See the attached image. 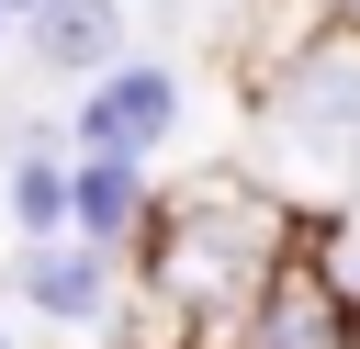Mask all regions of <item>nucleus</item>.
I'll return each mask as SVG.
<instances>
[{"mask_svg":"<svg viewBox=\"0 0 360 349\" xmlns=\"http://www.w3.org/2000/svg\"><path fill=\"white\" fill-rule=\"evenodd\" d=\"M0 34H11V0H0Z\"/></svg>","mask_w":360,"mask_h":349,"instance_id":"nucleus-10","label":"nucleus"},{"mask_svg":"<svg viewBox=\"0 0 360 349\" xmlns=\"http://www.w3.org/2000/svg\"><path fill=\"white\" fill-rule=\"evenodd\" d=\"M11 225H22V236H56V225H68V158L45 146V124H34L22 158H11Z\"/></svg>","mask_w":360,"mask_h":349,"instance_id":"nucleus-8","label":"nucleus"},{"mask_svg":"<svg viewBox=\"0 0 360 349\" xmlns=\"http://www.w3.org/2000/svg\"><path fill=\"white\" fill-rule=\"evenodd\" d=\"M292 236H304V203H281V191H259V180H236V169H202V180H180L169 203H146V225H135V248H146V304L180 315V349H214V338L236 326V304L259 293V270H270Z\"/></svg>","mask_w":360,"mask_h":349,"instance_id":"nucleus-1","label":"nucleus"},{"mask_svg":"<svg viewBox=\"0 0 360 349\" xmlns=\"http://www.w3.org/2000/svg\"><path fill=\"white\" fill-rule=\"evenodd\" d=\"M11 293H22L34 315H56V326H101V315H112V248H101V236H79V225L22 236Z\"/></svg>","mask_w":360,"mask_h":349,"instance_id":"nucleus-4","label":"nucleus"},{"mask_svg":"<svg viewBox=\"0 0 360 349\" xmlns=\"http://www.w3.org/2000/svg\"><path fill=\"white\" fill-rule=\"evenodd\" d=\"M169 124H180V68H169V56H112L101 90L79 101V135H90V146H124V158H146Z\"/></svg>","mask_w":360,"mask_h":349,"instance_id":"nucleus-5","label":"nucleus"},{"mask_svg":"<svg viewBox=\"0 0 360 349\" xmlns=\"http://www.w3.org/2000/svg\"><path fill=\"white\" fill-rule=\"evenodd\" d=\"M11 11H34V0H11Z\"/></svg>","mask_w":360,"mask_h":349,"instance_id":"nucleus-11","label":"nucleus"},{"mask_svg":"<svg viewBox=\"0 0 360 349\" xmlns=\"http://www.w3.org/2000/svg\"><path fill=\"white\" fill-rule=\"evenodd\" d=\"M214 349H360V304L326 281V259L292 236L270 270H259V293L236 304V326L214 338Z\"/></svg>","mask_w":360,"mask_h":349,"instance_id":"nucleus-3","label":"nucleus"},{"mask_svg":"<svg viewBox=\"0 0 360 349\" xmlns=\"http://www.w3.org/2000/svg\"><path fill=\"white\" fill-rule=\"evenodd\" d=\"M349 169H360V158H349Z\"/></svg>","mask_w":360,"mask_h":349,"instance_id":"nucleus-12","label":"nucleus"},{"mask_svg":"<svg viewBox=\"0 0 360 349\" xmlns=\"http://www.w3.org/2000/svg\"><path fill=\"white\" fill-rule=\"evenodd\" d=\"M259 135H270V158H292V169H338V158H360V34H304L292 56H270L259 68Z\"/></svg>","mask_w":360,"mask_h":349,"instance_id":"nucleus-2","label":"nucleus"},{"mask_svg":"<svg viewBox=\"0 0 360 349\" xmlns=\"http://www.w3.org/2000/svg\"><path fill=\"white\" fill-rule=\"evenodd\" d=\"M22 34H34L45 68H90V79H101V68L124 56V0H34Z\"/></svg>","mask_w":360,"mask_h":349,"instance_id":"nucleus-7","label":"nucleus"},{"mask_svg":"<svg viewBox=\"0 0 360 349\" xmlns=\"http://www.w3.org/2000/svg\"><path fill=\"white\" fill-rule=\"evenodd\" d=\"M68 225H79V236H101V248H124V236L146 225V158L90 146V158L68 169Z\"/></svg>","mask_w":360,"mask_h":349,"instance_id":"nucleus-6","label":"nucleus"},{"mask_svg":"<svg viewBox=\"0 0 360 349\" xmlns=\"http://www.w3.org/2000/svg\"><path fill=\"white\" fill-rule=\"evenodd\" d=\"M315 23H338V34H360V0H304Z\"/></svg>","mask_w":360,"mask_h":349,"instance_id":"nucleus-9","label":"nucleus"},{"mask_svg":"<svg viewBox=\"0 0 360 349\" xmlns=\"http://www.w3.org/2000/svg\"><path fill=\"white\" fill-rule=\"evenodd\" d=\"M0 349H11V338H0Z\"/></svg>","mask_w":360,"mask_h":349,"instance_id":"nucleus-13","label":"nucleus"}]
</instances>
